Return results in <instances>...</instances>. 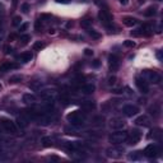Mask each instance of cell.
I'll return each mask as SVG.
<instances>
[{"label": "cell", "instance_id": "1", "mask_svg": "<svg viewBox=\"0 0 163 163\" xmlns=\"http://www.w3.org/2000/svg\"><path fill=\"white\" fill-rule=\"evenodd\" d=\"M66 119L73 126H82L85 122V115L82 111H73V112L68 113Z\"/></svg>", "mask_w": 163, "mask_h": 163}, {"label": "cell", "instance_id": "2", "mask_svg": "<svg viewBox=\"0 0 163 163\" xmlns=\"http://www.w3.org/2000/svg\"><path fill=\"white\" fill-rule=\"evenodd\" d=\"M126 139H127V133L126 131H116V133H112V134L110 135V142L112 144H115V145L126 142Z\"/></svg>", "mask_w": 163, "mask_h": 163}, {"label": "cell", "instance_id": "3", "mask_svg": "<svg viewBox=\"0 0 163 163\" xmlns=\"http://www.w3.org/2000/svg\"><path fill=\"white\" fill-rule=\"evenodd\" d=\"M143 78L146 82H149V83H153V84H158V83H161V80H162L161 75H159L158 73L150 72V70H145V72H144V77Z\"/></svg>", "mask_w": 163, "mask_h": 163}, {"label": "cell", "instance_id": "4", "mask_svg": "<svg viewBox=\"0 0 163 163\" xmlns=\"http://www.w3.org/2000/svg\"><path fill=\"white\" fill-rule=\"evenodd\" d=\"M98 18H99V21L102 22L103 26L110 27L111 24H112V15L110 14V12H108V10H106V9L99 10V13H98Z\"/></svg>", "mask_w": 163, "mask_h": 163}, {"label": "cell", "instance_id": "5", "mask_svg": "<svg viewBox=\"0 0 163 163\" xmlns=\"http://www.w3.org/2000/svg\"><path fill=\"white\" fill-rule=\"evenodd\" d=\"M0 125H1V127L5 130L7 133H9V134H15L17 133V127H15L14 122H12L10 120H1L0 121Z\"/></svg>", "mask_w": 163, "mask_h": 163}, {"label": "cell", "instance_id": "6", "mask_svg": "<svg viewBox=\"0 0 163 163\" xmlns=\"http://www.w3.org/2000/svg\"><path fill=\"white\" fill-rule=\"evenodd\" d=\"M122 153H124V149L119 148V146H111V148H108L106 150V154L110 158H120L122 156Z\"/></svg>", "mask_w": 163, "mask_h": 163}, {"label": "cell", "instance_id": "7", "mask_svg": "<svg viewBox=\"0 0 163 163\" xmlns=\"http://www.w3.org/2000/svg\"><path fill=\"white\" fill-rule=\"evenodd\" d=\"M140 138H142V133L139 131V130L134 129L131 130V133H130V135L127 134V142H129V144H131V145H134V144H136L140 140Z\"/></svg>", "mask_w": 163, "mask_h": 163}, {"label": "cell", "instance_id": "8", "mask_svg": "<svg viewBox=\"0 0 163 163\" xmlns=\"http://www.w3.org/2000/svg\"><path fill=\"white\" fill-rule=\"evenodd\" d=\"M135 83H136V87L139 88V91L142 92V93L146 94L149 92V84H148V82L144 79L143 77H138Z\"/></svg>", "mask_w": 163, "mask_h": 163}, {"label": "cell", "instance_id": "9", "mask_svg": "<svg viewBox=\"0 0 163 163\" xmlns=\"http://www.w3.org/2000/svg\"><path fill=\"white\" fill-rule=\"evenodd\" d=\"M122 112H124V115L127 116V117H133L134 115H136V113L139 112V108L134 105H126L122 107Z\"/></svg>", "mask_w": 163, "mask_h": 163}, {"label": "cell", "instance_id": "10", "mask_svg": "<svg viewBox=\"0 0 163 163\" xmlns=\"http://www.w3.org/2000/svg\"><path fill=\"white\" fill-rule=\"evenodd\" d=\"M34 120L37 121V124L43 125V126H47V125H50L51 122H52V119H51L50 116H47L46 113H37Z\"/></svg>", "mask_w": 163, "mask_h": 163}, {"label": "cell", "instance_id": "11", "mask_svg": "<svg viewBox=\"0 0 163 163\" xmlns=\"http://www.w3.org/2000/svg\"><path fill=\"white\" fill-rule=\"evenodd\" d=\"M108 66H110V69L112 72H116L119 69V66H120V59H119V56H116V55L108 56Z\"/></svg>", "mask_w": 163, "mask_h": 163}, {"label": "cell", "instance_id": "12", "mask_svg": "<svg viewBox=\"0 0 163 163\" xmlns=\"http://www.w3.org/2000/svg\"><path fill=\"white\" fill-rule=\"evenodd\" d=\"M157 154H158V148H157L156 145H153V144H149V145L144 149V156L148 157V158H153Z\"/></svg>", "mask_w": 163, "mask_h": 163}, {"label": "cell", "instance_id": "13", "mask_svg": "<svg viewBox=\"0 0 163 163\" xmlns=\"http://www.w3.org/2000/svg\"><path fill=\"white\" fill-rule=\"evenodd\" d=\"M125 126V121L121 117H112L110 120V127L111 129H122Z\"/></svg>", "mask_w": 163, "mask_h": 163}, {"label": "cell", "instance_id": "14", "mask_svg": "<svg viewBox=\"0 0 163 163\" xmlns=\"http://www.w3.org/2000/svg\"><path fill=\"white\" fill-rule=\"evenodd\" d=\"M40 97L42 99H45L46 102H54V99H55V92H52V91L40 92Z\"/></svg>", "mask_w": 163, "mask_h": 163}, {"label": "cell", "instance_id": "15", "mask_svg": "<svg viewBox=\"0 0 163 163\" xmlns=\"http://www.w3.org/2000/svg\"><path fill=\"white\" fill-rule=\"evenodd\" d=\"M18 68L17 64H13V62H9V61H5L0 65V72L1 73H5V72H10L12 69H15Z\"/></svg>", "mask_w": 163, "mask_h": 163}, {"label": "cell", "instance_id": "16", "mask_svg": "<svg viewBox=\"0 0 163 163\" xmlns=\"http://www.w3.org/2000/svg\"><path fill=\"white\" fill-rule=\"evenodd\" d=\"M135 124L138 125V126H144V127H148L149 125H150V120H149L146 116H139V117L135 120Z\"/></svg>", "mask_w": 163, "mask_h": 163}, {"label": "cell", "instance_id": "17", "mask_svg": "<svg viewBox=\"0 0 163 163\" xmlns=\"http://www.w3.org/2000/svg\"><path fill=\"white\" fill-rule=\"evenodd\" d=\"M94 89H96V87L93 85V84H84L83 87H80V92L84 94H91L94 92Z\"/></svg>", "mask_w": 163, "mask_h": 163}, {"label": "cell", "instance_id": "18", "mask_svg": "<svg viewBox=\"0 0 163 163\" xmlns=\"http://www.w3.org/2000/svg\"><path fill=\"white\" fill-rule=\"evenodd\" d=\"M161 136H162L161 129H153L150 131V134L148 135L149 139H154V140H161Z\"/></svg>", "mask_w": 163, "mask_h": 163}, {"label": "cell", "instance_id": "19", "mask_svg": "<svg viewBox=\"0 0 163 163\" xmlns=\"http://www.w3.org/2000/svg\"><path fill=\"white\" fill-rule=\"evenodd\" d=\"M17 122L21 127H27L28 126V122H29V119L27 117L26 115H21L17 119Z\"/></svg>", "mask_w": 163, "mask_h": 163}, {"label": "cell", "instance_id": "20", "mask_svg": "<svg viewBox=\"0 0 163 163\" xmlns=\"http://www.w3.org/2000/svg\"><path fill=\"white\" fill-rule=\"evenodd\" d=\"M18 59H19L22 62H29L32 59H33V55H32L31 52H23L18 56Z\"/></svg>", "mask_w": 163, "mask_h": 163}, {"label": "cell", "instance_id": "21", "mask_svg": "<svg viewBox=\"0 0 163 163\" xmlns=\"http://www.w3.org/2000/svg\"><path fill=\"white\" fill-rule=\"evenodd\" d=\"M23 102L28 103V105H32V103L36 102V96H33V94H31V93L23 94Z\"/></svg>", "mask_w": 163, "mask_h": 163}, {"label": "cell", "instance_id": "22", "mask_svg": "<svg viewBox=\"0 0 163 163\" xmlns=\"http://www.w3.org/2000/svg\"><path fill=\"white\" fill-rule=\"evenodd\" d=\"M82 108L85 110V111H92V110L96 108V103L92 102V101H85V102L82 103Z\"/></svg>", "mask_w": 163, "mask_h": 163}, {"label": "cell", "instance_id": "23", "mask_svg": "<svg viewBox=\"0 0 163 163\" xmlns=\"http://www.w3.org/2000/svg\"><path fill=\"white\" fill-rule=\"evenodd\" d=\"M149 113H150V115H153V116H159V112H161V107H159L158 105H153V106H150V107H149Z\"/></svg>", "mask_w": 163, "mask_h": 163}, {"label": "cell", "instance_id": "24", "mask_svg": "<svg viewBox=\"0 0 163 163\" xmlns=\"http://www.w3.org/2000/svg\"><path fill=\"white\" fill-rule=\"evenodd\" d=\"M122 22H124V24L126 27H133V26L136 24V19L133 18V17H125L124 19H122Z\"/></svg>", "mask_w": 163, "mask_h": 163}, {"label": "cell", "instance_id": "25", "mask_svg": "<svg viewBox=\"0 0 163 163\" xmlns=\"http://www.w3.org/2000/svg\"><path fill=\"white\" fill-rule=\"evenodd\" d=\"M145 31H146V27H140V28L133 31L131 34H133V36H135V37H139V36H143V34L145 33Z\"/></svg>", "mask_w": 163, "mask_h": 163}, {"label": "cell", "instance_id": "26", "mask_svg": "<svg viewBox=\"0 0 163 163\" xmlns=\"http://www.w3.org/2000/svg\"><path fill=\"white\" fill-rule=\"evenodd\" d=\"M42 87V82L41 80H34L29 84V88L33 89V91H40V88Z\"/></svg>", "mask_w": 163, "mask_h": 163}, {"label": "cell", "instance_id": "27", "mask_svg": "<svg viewBox=\"0 0 163 163\" xmlns=\"http://www.w3.org/2000/svg\"><path fill=\"white\" fill-rule=\"evenodd\" d=\"M156 13H157V9L154 7H149L148 9L144 12V15L145 17H153V15H156Z\"/></svg>", "mask_w": 163, "mask_h": 163}, {"label": "cell", "instance_id": "28", "mask_svg": "<svg viewBox=\"0 0 163 163\" xmlns=\"http://www.w3.org/2000/svg\"><path fill=\"white\" fill-rule=\"evenodd\" d=\"M142 158V154H140V152H135V153L133 154H129V159L130 161H138V159Z\"/></svg>", "mask_w": 163, "mask_h": 163}, {"label": "cell", "instance_id": "29", "mask_svg": "<svg viewBox=\"0 0 163 163\" xmlns=\"http://www.w3.org/2000/svg\"><path fill=\"white\" fill-rule=\"evenodd\" d=\"M43 47H45V43L41 42V41H37V42H34V43H33V50H36V51L42 50Z\"/></svg>", "mask_w": 163, "mask_h": 163}, {"label": "cell", "instance_id": "30", "mask_svg": "<svg viewBox=\"0 0 163 163\" xmlns=\"http://www.w3.org/2000/svg\"><path fill=\"white\" fill-rule=\"evenodd\" d=\"M42 143H43V145L45 146H51L52 145V139L48 138V136H46V138H43L42 139Z\"/></svg>", "mask_w": 163, "mask_h": 163}, {"label": "cell", "instance_id": "31", "mask_svg": "<svg viewBox=\"0 0 163 163\" xmlns=\"http://www.w3.org/2000/svg\"><path fill=\"white\" fill-rule=\"evenodd\" d=\"M88 33H89V36H92L93 38H99V37H101V34H99L98 32H96L94 29H89L88 28Z\"/></svg>", "mask_w": 163, "mask_h": 163}, {"label": "cell", "instance_id": "32", "mask_svg": "<svg viewBox=\"0 0 163 163\" xmlns=\"http://www.w3.org/2000/svg\"><path fill=\"white\" fill-rule=\"evenodd\" d=\"M92 21L91 19H83L80 22V26L83 27V28H89V26H91Z\"/></svg>", "mask_w": 163, "mask_h": 163}, {"label": "cell", "instance_id": "33", "mask_svg": "<svg viewBox=\"0 0 163 163\" xmlns=\"http://www.w3.org/2000/svg\"><path fill=\"white\" fill-rule=\"evenodd\" d=\"M23 78H22V75H14V77H12L9 79V83H18V82H21Z\"/></svg>", "mask_w": 163, "mask_h": 163}, {"label": "cell", "instance_id": "34", "mask_svg": "<svg viewBox=\"0 0 163 163\" xmlns=\"http://www.w3.org/2000/svg\"><path fill=\"white\" fill-rule=\"evenodd\" d=\"M29 40H31V37H29L28 34H24V36L21 37V43L22 45H26V43H28Z\"/></svg>", "mask_w": 163, "mask_h": 163}, {"label": "cell", "instance_id": "35", "mask_svg": "<svg viewBox=\"0 0 163 163\" xmlns=\"http://www.w3.org/2000/svg\"><path fill=\"white\" fill-rule=\"evenodd\" d=\"M34 27H36V31H41L42 29V19H38V21H36V24H34Z\"/></svg>", "mask_w": 163, "mask_h": 163}, {"label": "cell", "instance_id": "36", "mask_svg": "<svg viewBox=\"0 0 163 163\" xmlns=\"http://www.w3.org/2000/svg\"><path fill=\"white\" fill-rule=\"evenodd\" d=\"M124 45L126 46V47H134L135 46V43H134V41H130V40H126L124 42Z\"/></svg>", "mask_w": 163, "mask_h": 163}, {"label": "cell", "instance_id": "37", "mask_svg": "<svg viewBox=\"0 0 163 163\" xmlns=\"http://www.w3.org/2000/svg\"><path fill=\"white\" fill-rule=\"evenodd\" d=\"M21 22H22L21 17H15L14 19H13V26H19V24H21Z\"/></svg>", "mask_w": 163, "mask_h": 163}, {"label": "cell", "instance_id": "38", "mask_svg": "<svg viewBox=\"0 0 163 163\" xmlns=\"http://www.w3.org/2000/svg\"><path fill=\"white\" fill-rule=\"evenodd\" d=\"M22 10H23V13H28V10H29V5L27 4V3H26V4H23V5H22Z\"/></svg>", "mask_w": 163, "mask_h": 163}, {"label": "cell", "instance_id": "39", "mask_svg": "<svg viewBox=\"0 0 163 163\" xmlns=\"http://www.w3.org/2000/svg\"><path fill=\"white\" fill-rule=\"evenodd\" d=\"M27 28H28V23H23V24H21L19 31H21V32H24Z\"/></svg>", "mask_w": 163, "mask_h": 163}, {"label": "cell", "instance_id": "40", "mask_svg": "<svg viewBox=\"0 0 163 163\" xmlns=\"http://www.w3.org/2000/svg\"><path fill=\"white\" fill-rule=\"evenodd\" d=\"M116 83V77H110L108 78V84L110 85H112V84H115Z\"/></svg>", "mask_w": 163, "mask_h": 163}, {"label": "cell", "instance_id": "41", "mask_svg": "<svg viewBox=\"0 0 163 163\" xmlns=\"http://www.w3.org/2000/svg\"><path fill=\"white\" fill-rule=\"evenodd\" d=\"M84 54H85L87 56H91V55H93V51H92L91 48H85V50H84Z\"/></svg>", "mask_w": 163, "mask_h": 163}, {"label": "cell", "instance_id": "42", "mask_svg": "<svg viewBox=\"0 0 163 163\" xmlns=\"http://www.w3.org/2000/svg\"><path fill=\"white\" fill-rule=\"evenodd\" d=\"M4 50H5V54H10V52H12V47H9V46H5Z\"/></svg>", "mask_w": 163, "mask_h": 163}, {"label": "cell", "instance_id": "43", "mask_svg": "<svg viewBox=\"0 0 163 163\" xmlns=\"http://www.w3.org/2000/svg\"><path fill=\"white\" fill-rule=\"evenodd\" d=\"M4 10H5L4 5H3V4H1V3H0V14H3V13H4Z\"/></svg>", "mask_w": 163, "mask_h": 163}, {"label": "cell", "instance_id": "44", "mask_svg": "<svg viewBox=\"0 0 163 163\" xmlns=\"http://www.w3.org/2000/svg\"><path fill=\"white\" fill-rule=\"evenodd\" d=\"M157 58H158L159 61H162V52H161V51H158V54H157Z\"/></svg>", "mask_w": 163, "mask_h": 163}, {"label": "cell", "instance_id": "45", "mask_svg": "<svg viewBox=\"0 0 163 163\" xmlns=\"http://www.w3.org/2000/svg\"><path fill=\"white\" fill-rule=\"evenodd\" d=\"M58 3H62V4H66V3H70V0H56Z\"/></svg>", "mask_w": 163, "mask_h": 163}, {"label": "cell", "instance_id": "46", "mask_svg": "<svg viewBox=\"0 0 163 163\" xmlns=\"http://www.w3.org/2000/svg\"><path fill=\"white\" fill-rule=\"evenodd\" d=\"M3 37H4V32H3V29L0 28V41H3Z\"/></svg>", "mask_w": 163, "mask_h": 163}, {"label": "cell", "instance_id": "47", "mask_svg": "<svg viewBox=\"0 0 163 163\" xmlns=\"http://www.w3.org/2000/svg\"><path fill=\"white\" fill-rule=\"evenodd\" d=\"M93 66H94V68L99 66V61H98V60H96V61H94V62H93Z\"/></svg>", "mask_w": 163, "mask_h": 163}, {"label": "cell", "instance_id": "48", "mask_svg": "<svg viewBox=\"0 0 163 163\" xmlns=\"http://www.w3.org/2000/svg\"><path fill=\"white\" fill-rule=\"evenodd\" d=\"M120 3H121L122 5H126L127 4V0H120Z\"/></svg>", "mask_w": 163, "mask_h": 163}, {"label": "cell", "instance_id": "49", "mask_svg": "<svg viewBox=\"0 0 163 163\" xmlns=\"http://www.w3.org/2000/svg\"><path fill=\"white\" fill-rule=\"evenodd\" d=\"M14 34H10V36H9V40H14Z\"/></svg>", "mask_w": 163, "mask_h": 163}, {"label": "cell", "instance_id": "50", "mask_svg": "<svg viewBox=\"0 0 163 163\" xmlns=\"http://www.w3.org/2000/svg\"><path fill=\"white\" fill-rule=\"evenodd\" d=\"M1 152H3V148H1V146H0V154H1Z\"/></svg>", "mask_w": 163, "mask_h": 163}, {"label": "cell", "instance_id": "51", "mask_svg": "<svg viewBox=\"0 0 163 163\" xmlns=\"http://www.w3.org/2000/svg\"><path fill=\"white\" fill-rule=\"evenodd\" d=\"M0 91H1V84H0Z\"/></svg>", "mask_w": 163, "mask_h": 163}, {"label": "cell", "instance_id": "52", "mask_svg": "<svg viewBox=\"0 0 163 163\" xmlns=\"http://www.w3.org/2000/svg\"><path fill=\"white\" fill-rule=\"evenodd\" d=\"M157 1H161V0H157Z\"/></svg>", "mask_w": 163, "mask_h": 163}, {"label": "cell", "instance_id": "53", "mask_svg": "<svg viewBox=\"0 0 163 163\" xmlns=\"http://www.w3.org/2000/svg\"><path fill=\"white\" fill-rule=\"evenodd\" d=\"M0 23H1V21H0Z\"/></svg>", "mask_w": 163, "mask_h": 163}]
</instances>
